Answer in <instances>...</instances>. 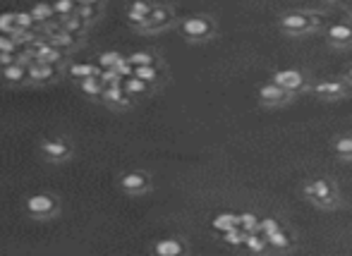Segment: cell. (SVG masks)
<instances>
[{
	"instance_id": "cell-1",
	"label": "cell",
	"mask_w": 352,
	"mask_h": 256,
	"mask_svg": "<svg viewBox=\"0 0 352 256\" xmlns=\"http://www.w3.org/2000/svg\"><path fill=\"white\" fill-rule=\"evenodd\" d=\"M22 209L34 220H51L60 213V199L51 192H34L24 199Z\"/></svg>"
},
{
	"instance_id": "cell-2",
	"label": "cell",
	"mask_w": 352,
	"mask_h": 256,
	"mask_svg": "<svg viewBox=\"0 0 352 256\" xmlns=\"http://www.w3.org/2000/svg\"><path fill=\"white\" fill-rule=\"evenodd\" d=\"M39 153L41 158H46L48 163H67L72 156H74V146L67 137H46L39 144Z\"/></svg>"
},
{
	"instance_id": "cell-3",
	"label": "cell",
	"mask_w": 352,
	"mask_h": 256,
	"mask_svg": "<svg viewBox=\"0 0 352 256\" xmlns=\"http://www.w3.org/2000/svg\"><path fill=\"white\" fill-rule=\"evenodd\" d=\"M117 187L127 196H139V194H146L151 189V177L144 170H127L117 177Z\"/></svg>"
},
{
	"instance_id": "cell-4",
	"label": "cell",
	"mask_w": 352,
	"mask_h": 256,
	"mask_svg": "<svg viewBox=\"0 0 352 256\" xmlns=\"http://www.w3.org/2000/svg\"><path fill=\"white\" fill-rule=\"evenodd\" d=\"M98 101L106 106V108H113V110H130L134 106V98L127 96L122 84H115V86H103Z\"/></svg>"
},
{
	"instance_id": "cell-5",
	"label": "cell",
	"mask_w": 352,
	"mask_h": 256,
	"mask_svg": "<svg viewBox=\"0 0 352 256\" xmlns=\"http://www.w3.org/2000/svg\"><path fill=\"white\" fill-rule=\"evenodd\" d=\"M60 74V65H48V62H29L27 65V82L29 84H48Z\"/></svg>"
},
{
	"instance_id": "cell-6",
	"label": "cell",
	"mask_w": 352,
	"mask_h": 256,
	"mask_svg": "<svg viewBox=\"0 0 352 256\" xmlns=\"http://www.w3.org/2000/svg\"><path fill=\"white\" fill-rule=\"evenodd\" d=\"M180 31L192 41L204 39V36H209V31H211V22L204 19V17H187V19L180 22Z\"/></svg>"
},
{
	"instance_id": "cell-7",
	"label": "cell",
	"mask_w": 352,
	"mask_h": 256,
	"mask_svg": "<svg viewBox=\"0 0 352 256\" xmlns=\"http://www.w3.org/2000/svg\"><path fill=\"white\" fill-rule=\"evenodd\" d=\"M0 79L5 82V84H24L27 82V65H22V62H10V65H3L0 67Z\"/></svg>"
},
{
	"instance_id": "cell-8",
	"label": "cell",
	"mask_w": 352,
	"mask_h": 256,
	"mask_svg": "<svg viewBox=\"0 0 352 256\" xmlns=\"http://www.w3.org/2000/svg\"><path fill=\"white\" fill-rule=\"evenodd\" d=\"M170 22V12L165 8H161V5H154L149 12V17L144 19V24H141L139 29H146V31H156V29H163L165 24Z\"/></svg>"
},
{
	"instance_id": "cell-9",
	"label": "cell",
	"mask_w": 352,
	"mask_h": 256,
	"mask_svg": "<svg viewBox=\"0 0 352 256\" xmlns=\"http://www.w3.org/2000/svg\"><path fill=\"white\" fill-rule=\"evenodd\" d=\"M151 8H154V5L146 3V0H132V3H130V8H127V22L134 24V27H141L144 19L149 17Z\"/></svg>"
},
{
	"instance_id": "cell-10",
	"label": "cell",
	"mask_w": 352,
	"mask_h": 256,
	"mask_svg": "<svg viewBox=\"0 0 352 256\" xmlns=\"http://www.w3.org/2000/svg\"><path fill=\"white\" fill-rule=\"evenodd\" d=\"M273 84H278L283 91H295V89L302 86V74L297 70H281L275 72Z\"/></svg>"
},
{
	"instance_id": "cell-11",
	"label": "cell",
	"mask_w": 352,
	"mask_h": 256,
	"mask_svg": "<svg viewBox=\"0 0 352 256\" xmlns=\"http://www.w3.org/2000/svg\"><path fill=\"white\" fill-rule=\"evenodd\" d=\"M74 84H77V89L84 93L86 98H96V101H98V96L103 91V84H101V79H98V74H89L84 79H77Z\"/></svg>"
},
{
	"instance_id": "cell-12",
	"label": "cell",
	"mask_w": 352,
	"mask_h": 256,
	"mask_svg": "<svg viewBox=\"0 0 352 256\" xmlns=\"http://www.w3.org/2000/svg\"><path fill=\"white\" fill-rule=\"evenodd\" d=\"M154 251L158 256H180L185 251V244H182L178 237H163L154 244Z\"/></svg>"
},
{
	"instance_id": "cell-13",
	"label": "cell",
	"mask_w": 352,
	"mask_h": 256,
	"mask_svg": "<svg viewBox=\"0 0 352 256\" xmlns=\"http://www.w3.org/2000/svg\"><path fill=\"white\" fill-rule=\"evenodd\" d=\"M98 72H101V67L94 65V62H70L67 70H65V74L77 82V79H84V77H89V74H98Z\"/></svg>"
},
{
	"instance_id": "cell-14",
	"label": "cell",
	"mask_w": 352,
	"mask_h": 256,
	"mask_svg": "<svg viewBox=\"0 0 352 256\" xmlns=\"http://www.w3.org/2000/svg\"><path fill=\"white\" fill-rule=\"evenodd\" d=\"M122 89H125V93L127 96H144V93H149V89H151V84H146V82H141L139 77H125L122 79Z\"/></svg>"
},
{
	"instance_id": "cell-15",
	"label": "cell",
	"mask_w": 352,
	"mask_h": 256,
	"mask_svg": "<svg viewBox=\"0 0 352 256\" xmlns=\"http://www.w3.org/2000/svg\"><path fill=\"white\" fill-rule=\"evenodd\" d=\"M281 27L288 31H305L309 29V22H307L305 15H299V12H295V15H285L281 19Z\"/></svg>"
},
{
	"instance_id": "cell-16",
	"label": "cell",
	"mask_w": 352,
	"mask_h": 256,
	"mask_svg": "<svg viewBox=\"0 0 352 256\" xmlns=\"http://www.w3.org/2000/svg\"><path fill=\"white\" fill-rule=\"evenodd\" d=\"M213 230H218V233H225L230 227L240 225V216L237 213H218V216L213 218Z\"/></svg>"
},
{
	"instance_id": "cell-17",
	"label": "cell",
	"mask_w": 352,
	"mask_h": 256,
	"mask_svg": "<svg viewBox=\"0 0 352 256\" xmlns=\"http://www.w3.org/2000/svg\"><path fill=\"white\" fill-rule=\"evenodd\" d=\"M29 12H32V17H34V22H36V24H39V22L46 24L48 19L55 15V12H53V5H51V3H34Z\"/></svg>"
},
{
	"instance_id": "cell-18",
	"label": "cell",
	"mask_w": 352,
	"mask_h": 256,
	"mask_svg": "<svg viewBox=\"0 0 352 256\" xmlns=\"http://www.w3.org/2000/svg\"><path fill=\"white\" fill-rule=\"evenodd\" d=\"M134 77H139L141 82H146V84H156L158 82V77H161V74H158V67L156 65H137V67H134Z\"/></svg>"
},
{
	"instance_id": "cell-19",
	"label": "cell",
	"mask_w": 352,
	"mask_h": 256,
	"mask_svg": "<svg viewBox=\"0 0 352 256\" xmlns=\"http://www.w3.org/2000/svg\"><path fill=\"white\" fill-rule=\"evenodd\" d=\"M305 192L309 196H314V199H319V201H321V199H329V196H331V185L326 182V180H314Z\"/></svg>"
},
{
	"instance_id": "cell-20",
	"label": "cell",
	"mask_w": 352,
	"mask_h": 256,
	"mask_svg": "<svg viewBox=\"0 0 352 256\" xmlns=\"http://www.w3.org/2000/svg\"><path fill=\"white\" fill-rule=\"evenodd\" d=\"M259 96H261V101H266V103H278V101H283L285 91L278 84H266V86H261Z\"/></svg>"
},
{
	"instance_id": "cell-21",
	"label": "cell",
	"mask_w": 352,
	"mask_h": 256,
	"mask_svg": "<svg viewBox=\"0 0 352 256\" xmlns=\"http://www.w3.org/2000/svg\"><path fill=\"white\" fill-rule=\"evenodd\" d=\"M120 60H122V53H117V50H103V53H98V58H96V65H98L101 70H108V67H115Z\"/></svg>"
},
{
	"instance_id": "cell-22",
	"label": "cell",
	"mask_w": 352,
	"mask_h": 256,
	"mask_svg": "<svg viewBox=\"0 0 352 256\" xmlns=\"http://www.w3.org/2000/svg\"><path fill=\"white\" fill-rule=\"evenodd\" d=\"M74 15H77L84 24H91V22H94V17L98 15V8H96V5H84V3H77V5H74Z\"/></svg>"
},
{
	"instance_id": "cell-23",
	"label": "cell",
	"mask_w": 352,
	"mask_h": 256,
	"mask_svg": "<svg viewBox=\"0 0 352 256\" xmlns=\"http://www.w3.org/2000/svg\"><path fill=\"white\" fill-rule=\"evenodd\" d=\"M60 27H63V29H67L70 34H77V36H79V31L84 29L86 24L82 22V19H79L74 12H72V15H63V17H60Z\"/></svg>"
},
{
	"instance_id": "cell-24",
	"label": "cell",
	"mask_w": 352,
	"mask_h": 256,
	"mask_svg": "<svg viewBox=\"0 0 352 256\" xmlns=\"http://www.w3.org/2000/svg\"><path fill=\"white\" fill-rule=\"evenodd\" d=\"M244 237H247V233H244L240 225L230 227V230H225L223 233V240L228 242V244H233V247H240V244H244Z\"/></svg>"
},
{
	"instance_id": "cell-25",
	"label": "cell",
	"mask_w": 352,
	"mask_h": 256,
	"mask_svg": "<svg viewBox=\"0 0 352 256\" xmlns=\"http://www.w3.org/2000/svg\"><path fill=\"white\" fill-rule=\"evenodd\" d=\"M329 36L333 41H338V43H345V41L352 39V29L347 27V24H336V27H331L329 29Z\"/></svg>"
},
{
	"instance_id": "cell-26",
	"label": "cell",
	"mask_w": 352,
	"mask_h": 256,
	"mask_svg": "<svg viewBox=\"0 0 352 256\" xmlns=\"http://www.w3.org/2000/svg\"><path fill=\"white\" fill-rule=\"evenodd\" d=\"M244 247L249 249V251H264V247H266V237L259 233H247V237H244Z\"/></svg>"
},
{
	"instance_id": "cell-27",
	"label": "cell",
	"mask_w": 352,
	"mask_h": 256,
	"mask_svg": "<svg viewBox=\"0 0 352 256\" xmlns=\"http://www.w3.org/2000/svg\"><path fill=\"white\" fill-rule=\"evenodd\" d=\"M127 60L132 62L134 67H137V65H156V58H154V53H149V50H137V53H130V55H127Z\"/></svg>"
},
{
	"instance_id": "cell-28",
	"label": "cell",
	"mask_w": 352,
	"mask_h": 256,
	"mask_svg": "<svg viewBox=\"0 0 352 256\" xmlns=\"http://www.w3.org/2000/svg\"><path fill=\"white\" fill-rule=\"evenodd\" d=\"M266 244H271V247H275V249H288L290 240H288V235L283 233V230H275V233L266 235Z\"/></svg>"
},
{
	"instance_id": "cell-29",
	"label": "cell",
	"mask_w": 352,
	"mask_h": 256,
	"mask_svg": "<svg viewBox=\"0 0 352 256\" xmlns=\"http://www.w3.org/2000/svg\"><path fill=\"white\" fill-rule=\"evenodd\" d=\"M15 27L17 29H22V31H27V29H36V22H34V17H32V12H15Z\"/></svg>"
},
{
	"instance_id": "cell-30",
	"label": "cell",
	"mask_w": 352,
	"mask_h": 256,
	"mask_svg": "<svg viewBox=\"0 0 352 256\" xmlns=\"http://www.w3.org/2000/svg\"><path fill=\"white\" fill-rule=\"evenodd\" d=\"M240 227L244 233H259V218L254 213H240Z\"/></svg>"
},
{
	"instance_id": "cell-31",
	"label": "cell",
	"mask_w": 352,
	"mask_h": 256,
	"mask_svg": "<svg viewBox=\"0 0 352 256\" xmlns=\"http://www.w3.org/2000/svg\"><path fill=\"white\" fill-rule=\"evenodd\" d=\"M15 12H0V34H15Z\"/></svg>"
},
{
	"instance_id": "cell-32",
	"label": "cell",
	"mask_w": 352,
	"mask_h": 256,
	"mask_svg": "<svg viewBox=\"0 0 352 256\" xmlns=\"http://www.w3.org/2000/svg\"><path fill=\"white\" fill-rule=\"evenodd\" d=\"M98 79H101L103 86H115V84H122V77L117 74L113 67H108V70H101L98 72Z\"/></svg>"
},
{
	"instance_id": "cell-33",
	"label": "cell",
	"mask_w": 352,
	"mask_h": 256,
	"mask_svg": "<svg viewBox=\"0 0 352 256\" xmlns=\"http://www.w3.org/2000/svg\"><path fill=\"white\" fill-rule=\"evenodd\" d=\"M51 5H53V12L58 17L72 15V12H74V3H70V0H53Z\"/></svg>"
},
{
	"instance_id": "cell-34",
	"label": "cell",
	"mask_w": 352,
	"mask_h": 256,
	"mask_svg": "<svg viewBox=\"0 0 352 256\" xmlns=\"http://www.w3.org/2000/svg\"><path fill=\"white\" fill-rule=\"evenodd\" d=\"M336 153L343 158H352V137H343L336 141Z\"/></svg>"
},
{
	"instance_id": "cell-35",
	"label": "cell",
	"mask_w": 352,
	"mask_h": 256,
	"mask_svg": "<svg viewBox=\"0 0 352 256\" xmlns=\"http://www.w3.org/2000/svg\"><path fill=\"white\" fill-rule=\"evenodd\" d=\"M275 230H281V225H278V220L275 218H264V220H259V235H271L275 233Z\"/></svg>"
},
{
	"instance_id": "cell-36",
	"label": "cell",
	"mask_w": 352,
	"mask_h": 256,
	"mask_svg": "<svg viewBox=\"0 0 352 256\" xmlns=\"http://www.w3.org/2000/svg\"><path fill=\"white\" fill-rule=\"evenodd\" d=\"M113 70H115L117 74H120V77L125 79V77H132V74H134V65H132V62H130V60H127L125 55H122V60L117 62V65H115V67H113Z\"/></svg>"
},
{
	"instance_id": "cell-37",
	"label": "cell",
	"mask_w": 352,
	"mask_h": 256,
	"mask_svg": "<svg viewBox=\"0 0 352 256\" xmlns=\"http://www.w3.org/2000/svg\"><path fill=\"white\" fill-rule=\"evenodd\" d=\"M17 50H19V46L15 43V39L8 34H0V53H17Z\"/></svg>"
},
{
	"instance_id": "cell-38",
	"label": "cell",
	"mask_w": 352,
	"mask_h": 256,
	"mask_svg": "<svg viewBox=\"0 0 352 256\" xmlns=\"http://www.w3.org/2000/svg\"><path fill=\"white\" fill-rule=\"evenodd\" d=\"M343 91V86L336 84V82H323V84H316V93H329V96H336V93Z\"/></svg>"
},
{
	"instance_id": "cell-39",
	"label": "cell",
	"mask_w": 352,
	"mask_h": 256,
	"mask_svg": "<svg viewBox=\"0 0 352 256\" xmlns=\"http://www.w3.org/2000/svg\"><path fill=\"white\" fill-rule=\"evenodd\" d=\"M17 60V53H0V67L3 65H10V62Z\"/></svg>"
},
{
	"instance_id": "cell-40",
	"label": "cell",
	"mask_w": 352,
	"mask_h": 256,
	"mask_svg": "<svg viewBox=\"0 0 352 256\" xmlns=\"http://www.w3.org/2000/svg\"><path fill=\"white\" fill-rule=\"evenodd\" d=\"M79 3H84V5H98L101 0H79Z\"/></svg>"
},
{
	"instance_id": "cell-41",
	"label": "cell",
	"mask_w": 352,
	"mask_h": 256,
	"mask_svg": "<svg viewBox=\"0 0 352 256\" xmlns=\"http://www.w3.org/2000/svg\"><path fill=\"white\" fill-rule=\"evenodd\" d=\"M70 3H74V5H77V3H79V0H70Z\"/></svg>"
},
{
	"instance_id": "cell-42",
	"label": "cell",
	"mask_w": 352,
	"mask_h": 256,
	"mask_svg": "<svg viewBox=\"0 0 352 256\" xmlns=\"http://www.w3.org/2000/svg\"><path fill=\"white\" fill-rule=\"evenodd\" d=\"M350 79H352V70H350Z\"/></svg>"
},
{
	"instance_id": "cell-43",
	"label": "cell",
	"mask_w": 352,
	"mask_h": 256,
	"mask_svg": "<svg viewBox=\"0 0 352 256\" xmlns=\"http://www.w3.org/2000/svg\"><path fill=\"white\" fill-rule=\"evenodd\" d=\"M347 3H352V0H347Z\"/></svg>"
},
{
	"instance_id": "cell-44",
	"label": "cell",
	"mask_w": 352,
	"mask_h": 256,
	"mask_svg": "<svg viewBox=\"0 0 352 256\" xmlns=\"http://www.w3.org/2000/svg\"><path fill=\"white\" fill-rule=\"evenodd\" d=\"M350 5H352V3H350Z\"/></svg>"
}]
</instances>
